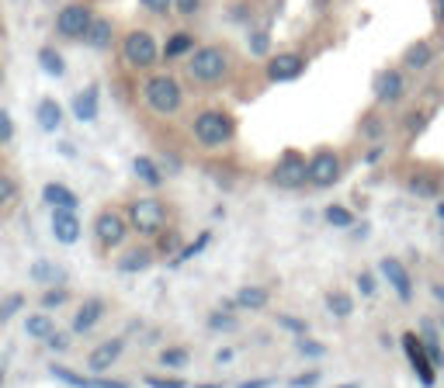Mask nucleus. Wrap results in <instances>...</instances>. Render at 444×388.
<instances>
[{"instance_id": "1", "label": "nucleus", "mask_w": 444, "mask_h": 388, "mask_svg": "<svg viewBox=\"0 0 444 388\" xmlns=\"http://www.w3.org/2000/svg\"><path fill=\"white\" fill-rule=\"evenodd\" d=\"M187 73L191 80L198 84H219L222 77L230 73V56L226 49H219V46H201L191 53V63H187Z\"/></svg>"}, {"instance_id": "2", "label": "nucleus", "mask_w": 444, "mask_h": 388, "mask_svg": "<svg viewBox=\"0 0 444 388\" xmlns=\"http://www.w3.org/2000/svg\"><path fill=\"white\" fill-rule=\"evenodd\" d=\"M194 139L208 149L215 146H226L233 139V118L226 111H201L194 118Z\"/></svg>"}, {"instance_id": "3", "label": "nucleus", "mask_w": 444, "mask_h": 388, "mask_svg": "<svg viewBox=\"0 0 444 388\" xmlns=\"http://www.w3.org/2000/svg\"><path fill=\"white\" fill-rule=\"evenodd\" d=\"M142 94H146V104H149L156 115H174V111L181 108V101H184L181 84H177L174 77H153Z\"/></svg>"}, {"instance_id": "4", "label": "nucleus", "mask_w": 444, "mask_h": 388, "mask_svg": "<svg viewBox=\"0 0 444 388\" xmlns=\"http://www.w3.org/2000/svg\"><path fill=\"white\" fill-rule=\"evenodd\" d=\"M163 222H167V208H163L156 198H139V201H132V225H136L139 232L153 236V232L163 229Z\"/></svg>"}, {"instance_id": "5", "label": "nucleus", "mask_w": 444, "mask_h": 388, "mask_svg": "<svg viewBox=\"0 0 444 388\" xmlns=\"http://www.w3.org/2000/svg\"><path fill=\"white\" fill-rule=\"evenodd\" d=\"M156 56H160V49H156V39H153L149 32H132V35H125V59H129L132 66L146 70V66L156 63Z\"/></svg>"}, {"instance_id": "6", "label": "nucleus", "mask_w": 444, "mask_h": 388, "mask_svg": "<svg viewBox=\"0 0 444 388\" xmlns=\"http://www.w3.org/2000/svg\"><path fill=\"white\" fill-rule=\"evenodd\" d=\"M91 21H94V15H91L84 4H70V8H63V11H59L56 28H59V35H63V39H84V35H87V28H91Z\"/></svg>"}, {"instance_id": "7", "label": "nucleus", "mask_w": 444, "mask_h": 388, "mask_svg": "<svg viewBox=\"0 0 444 388\" xmlns=\"http://www.w3.org/2000/svg\"><path fill=\"white\" fill-rule=\"evenodd\" d=\"M309 181H313L316 187H330V184H337V181H340V156H337V153H330V149L316 153V156L309 160Z\"/></svg>"}, {"instance_id": "8", "label": "nucleus", "mask_w": 444, "mask_h": 388, "mask_svg": "<svg viewBox=\"0 0 444 388\" xmlns=\"http://www.w3.org/2000/svg\"><path fill=\"white\" fill-rule=\"evenodd\" d=\"M275 181H278L281 187H299V184L309 181V163H306L299 153H285L281 163L275 167Z\"/></svg>"}, {"instance_id": "9", "label": "nucleus", "mask_w": 444, "mask_h": 388, "mask_svg": "<svg viewBox=\"0 0 444 388\" xmlns=\"http://www.w3.org/2000/svg\"><path fill=\"white\" fill-rule=\"evenodd\" d=\"M302 70H306V59H302L299 53H281V56H275V59L268 63V80L288 84V80H299Z\"/></svg>"}, {"instance_id": "10", "label": "nucleus", "mask_w": 444, "mask_h": 388, "mask_svg": "<svg viewBox=\"0 0 444 388\" xmlns=\"http://www.w3.org/2000/svg\"><path fill=\"white\" fill-rule=\"evenodd\" d=\"M403 350H406V357H409L413 371L420 374V381H423V385H434V360L427 357L423 343H420L413 333H406V336H403Z\"/></svg>"}, {"instance_id": "11", "label": "nucleus", "mask_w": 444, "mask_h": 388, "mask_svg": "<svg viewBox=\"0 0 444 388\" xmlns=\"http://www.w3.org/2000/svg\"><path fill=\"white\" fill-rule=\"evenodd\" d=\"M382 274H385V281L392 284V291H396L403 302H409V298H413V281H409L406 267H403L396 257H385V260H382Z\"/></svg>"}, {"instance_id": "12", "label": "nucleus", "mask_w": 444, "mask_h": 388, "mask_svg": "<svg viewBox=\"0 0 444 388\" xmlns=\"http://www.w3.org/2000/svg\"><path fill=\"white\" fill-rule=\"evenodd\" d=\"M94 232H98V239H101L104 246H118V243L125 239V219L115 215V212H101Z\"/></svg>"}, {"instance_id": "13", "label": "nucleus", "mask_w": 444, "mask_h": 388, "mask_svg": "<svg viewBox=\"0 0 444 388\" xmlns=\"http://www.w3.org/2000/svg\"><path fill=\"white\" fill-rule=\"evenodd\" d=\"M53 236L59 243H66V246L80 239V222H77V215L70 208H56V215H53Z\"/></svg>"}, {"instance_id": "14", "label": "nucleus", "mask_w": 444, "mask_h": 388, "mask_svg": "<svg viewBox=\"0 0 444 388\" xmlns=\"http://www.w3.org/2000/svg\"><path fill=\"white\" fill-rule=\"evenodd\" d=\"M375 98L378 101H399L403 98V73L399 70H385L375 77Z\"/></svg>"}, {"instance_id": "15", "label": "nucleus", "mask_w": 444, "mask_h": 388, "mask_svg": "<svg viewBox=\"0 0 444 388\" xmlns=\"http://www.w3.org/2000/svg\"><path fill=\"white\" fill-rule=\"evenodd\" d=\"M122 347H125L122 340H108V343H101V347H98V350L87 357V367H91V371H98V374H101V371H108V367L118 360Z\"/></svg>"}, {"instance_id": "16", "label": "nucleus", "mask_w": 444, "mask_h": 388, "mask_svg": "<svg viewBox=\"0 0 444 388\" xmlns=\"http://www.w3.org/2000/svg\"><path fill=\"white\" fill-rule=\"evenodd\" d=\"M73 115L80 122H94L98 118V87H87L84 94L73 98Z\"/></svg>"}, {"instance_id": "17", "label": "nucleus", "mask_w": 444, "mask_h": 388, "mask_svg": "<svg viewBox=\"0 0 444 388\" xmlns=\"http://www.w3.org/2000/svg\"><path fill=\"white\" fill-rule=\"evenodd\" d=\"M42 198H46V205H53V208H70V212L80 205V201H77V194H73L70 187H63V184H46Z\"/></svg>"}, {"instance_id": "18", "label": "nucleus", "mask_w": 444, "mask_h": 388, "mask_svg": "<svg viewBox=\"0 0 444 388\" xmlns=\"http://www.w3.org/2000/svg\"><path fill=\"white\" fill-rule=\"evenodd\" d=\"M101 312H104V305H101L98 298L84 302V308H80V312H77V319H73V333H87V329L101 319Z\"/></svg>"}, {"instance_id": "19", "label": "nucleus", "mask_w": 444, "mask_h": 388, "mask_svg": "<svg viewBox=\"0 0 444 388\" xmlns=\"http://www.w3.org/2000/svg\"><path fill=\"white\" fill-rule=\"evenodd\" d=\"M59 122H63V108H59L53 98H46V101L39 104V125H42L46 132H56Z\"/></svg>"}, {"instance_id": "20", "label": "nucleus", "mask_w": 444, "mask_h": 388, "mask_svg": "<svg viewBox=\"0 0 444 388\" xmlns=\"http://www.w3.org/2000/svg\"><path fill=\"white\" fill-rule=\"evenodd\" d=\"M94 49H104V46H111V21H104V18H98V21H91V28H87V35H84Z\"/></svg>"}, {"instance_id": "21", "label": "nucleus", "mask_w": 444, "mask_h": 388, "mask_svg": "<svg viewBox=\"0 0 444 388\" xmlns=\"http://www.w3.org/2000/svg\"><path fill=\"white\" fill-rule=\"evenodd\" d=\"M132 167H136V177H139V181H146L149 187H160V184H163V174L156 170V163H153L149 156H136V163H132Z\"/></svg>"}, {"instance_id": "22", "label": "nucleus", "mask_w": 444, "mask_h": 388, "mask_svg": "<svg viewBox=\"0 0 444 388\" xmlns=\"http://www.w3.org/2000/svg\"><path fill=\"white\" fill-rule=\"evenodd\" d=\"M194 49V35H187V32H177V35H170L167 39V49H163V56L167 59H177V56H184V53H191Z\"/></svg>"}, {"instance_id": "23", "label": "nucleus", "mask_w": 444, "mask_h": 388, "mask_svg": "<svg viewBox=\"0 0 444 388\" xmlns=\"http://www.w3.org/2000/svg\"><path fill=\"white\" fill-rule=\"evenodd\" d=\"M32 277H35V281H42V284H63V281H66V270H63V267H56V264H46V260H42V264H35V267H32Z\"/></svg>"}, {"instance_id": "24", "label": "nucleus", "mask_w": 444, "mask_h": 388, "mask_svg": "<svg viewBox=\"0 0 444 388\" xmlns=\"http://www.w3.org/2000/svg\"><path fill=\"white\" fill-rule=\"evenodd\" d=\"M237 305H240V308H264V305H268V291H264V288L247 284V288H240Z\"/></svg>"}, {"instance_id": "25", "label": "nucleus", "mask_w": 444, "mask_h": 388, "mask_svg": "<svg viewBox=\"0 0 444 388\" xmlns=\"http://www.w3.org/2000/svg\"><path fill=\"white\" fill-rule=\"evenodd\" d=\"M430 59H434V53H430L427 42H416V46L406 49V66L409 70H423V66H430Z\"/></svg>"}, {"instance_id": "26", "label": "nucleus", "mask_w": 444, "mask_h": 388, "mask_svg": "<svg viewBox=\"0 0 444 388\" xmlns=\"http://www.w3.org/2000/svg\"><path fill=\"white\" fill-rule=\"evenodd\" d=\"M149 253L146 250H132V253H125L122 260H118V270H125V274H136V270H146L149 267Z\"/></svg>"}, {"instance_id": "27", "label": "nucleus", "mask_w": 444, "mask_h": 388, "mask_svg": "<svg viewBox=\"0 0 444 388\" xmlns=\"http://www.w3.org/2000/svg\"><path fill=\"white\" fill-rule=\"evenodd\" d=\"M326 305H330V312L340 315V319H347V315L354 312V302H351V295H344V291H330V295H326Z\"/></svg>"}, {"instance_id": "28", "label": "nucleus", "mask_w": 444, "mask_h": 388, "mask_svg": "<svg viewBox=\"0 0 444 388\" xmlns=\"http://www.w3.org/2000/svg\"><path fill=\"white\" fill-rule=\"evenodd\" d=\"M25 333H28V336H35V340H49V333H53V319H49V315H28Z\"/></svg>"}, {"instance_id": "29", "label": "nucleus", "mask_w": 444, "mask_h": 388, "mask_svg": "<svg viewBox=\"0 0 444 388\" xmlns=\"http://www.w3.org/2000/svg\"><path fill=\"white\" fill-rule=\"evenodd\" d=\"M39 63H42V70H46L49 77H63V70H66V66H63V56H59L56 49H42V53H39Z\"/></svg>"}, {"instance_id": "30", "label": "nucleus", "mask_w": 444, "mask_h": 388, "mask_svg": "<svg viewBox=\"0 0 444 388\" xmlns=\"http://www.w3.org/2000/svg\"><path fill=\"white\" fill-rule=\"evenodd\" d=\"M53 374H56L59 381L73 385V388H98V378H80V374H73V371H66V367H53Z\"/></svg>"}, {"instance_id": "31", "label": "nucleus", "mask_w": 444, "mask_h": 388, "mask_svg": "<svg viewBox=\"0 0 444 388\" xmlns=\"http://www.w3.org/2000/svg\"><path fill=\"white\" fill-rule=\"evenodd\" d=\"M326 222L347 229V225H354V215H351L347 208H340V205H330V208H326Z\"/></svg>"}, {"instance_id": "32", "label": "nucleus", "mask_w": 444, "mask_h": 388, "mask_svg": "<svg viewBox=\"0 0 444 388\" xmlns=\"http://www.w3.org/2000/svg\"><path fill=\"white\" fill-rule=\"evenodd\" d=\"M21 305H25V295H11V298H4V305H0V322H8Z\"/></svg>"}, {"instance_id": "33", "label": "nucleus", "mask_w": 444, "mask_h": 388, "mask_svg": "<svg viewBox=\"0 0 444 388\" xmlns=\"http://www.w3.org/2000/svg\"><path fill=\"white\" fill-rule=\"evenodd\" d=\"M160 364L163 367H181V364H187V350H163L160 353Z\"/></svg>"}, {"instance_id": "34", "label": "nucleus", "mask_w": 444, "mask_h": 388, "mask_svg": "<svg viewBox=\"0 0 444 388\" xmlns=\"http://www.w3.org/2000/svg\"><path fill=\"white\" fill-rule=\"evenodd\" d=\"M205 243H208V232H201V236H198V243H191V246H184V250L177 253V260H174V264H184V260H191L194 253H201V246H205Z\"/></svg>"}, {"instance_id": "35", "label": "nucleus", "mask_w": 444, "mask_h": 388, "mask_svg": "<svg viewBox=\"0 0 444 388\" xmlns=\"http://www.w3.org/2000/svg\"><path fill=\"white\" fill-rule=\"evenodd\" d=\"M295 347H299V353H309V357H323V353H326L323 343H313V340H306V336L295 340Z\"/></svg>"}, {"instance_id": "36", "label": "nucleus", "mask_w": 444, "mask_h": 388, "mask_svg": "<svg viewBox=\"0 0 444 388\" xmlns=\"http://www.w3.org/2000/svg\"><path fill=\"white\" fill-rule=\"evenodd\" d=\"M146 385H149V388H187L181 378H156V374H149Z\"/></svg>"}, {"instance_id": "37", "label": "nucleus", "mask_w": 444, "mask_h": 388, "mask_svg": "<svg viewBox=\"0 0 444 388\" xmlns=\"http://www.w3.org/2000/svg\"><path fill=\"white\" fill-rule=\"evenodd\" d=\"M15 194H18L15 181H8L4 174H0V205H8V201H15Z\"/></svg>"}, {"instance_id": "38", "label": "nucleus", "mask_w": 444, "mask_h": 388, "mask_svg": "<svg viewBox=\"0 0 444 388\" xmlns=\"http://www.w3.org/2000/svg\"><path fill=\"white\" fill-rule=\"evenodd\" d=\"M11 136H15V122L8 118L4 108H0V142H11Z\"/></svg>"}, {"instance_id": "39", "label": "nucleus", "mask_w": 444, "mask_h": 388, "mask_svg": "<svg viewBox=\"0 0 444 388\" xmlns=\"http://www.w3.org/2000/svg\"><path fill=\"white\" fill-rule=\"evenodd\" d=\"M208 326H212V329H233V326H237V319H233V315H219V312H215V315H208Z\"/></svg>"}, {"instance_id": "40", "label": "nucleus", "mask_w": 444, "mask_h": 388, "mask_svg": "<svg viewBox=\"0 0 444 388\" xmlns=\"http://www.w3.org/2000/svg\"><path fill=\"white\" fill-rule=\"evenodd\" d=\"M142 8L153 11V15H167V11L174 8V0H142Z\"/></svg>"}, {"instance_id": "41", "label": "nucleus", "mask_w": 444, "mask_h": 388, "mask_svg": "<svg viewBox=\"0 0 444 388\" xmlns=\"http://www.w3.org/2000/svg\"><path fill=\"white\" fill-rule=\"evenodd\" d=\"M250 42H254L250 49H254L257 56H264V53H268V46H271V39H268V32H254V39H250Z\"/></svg>"}, {"instance_id": "42", "label": "nucleus", "mask_w": 444, "mask_h": 388, "mask_svg": "<svg viewBox=\"0 0 444 388\" xmlns=\"http://www.w3.org/2000/svg\"><path fill=\"white\" fill-rule=\"evenodd\" d=\"M177 4V11L184 15V18H191V15H198V8H201V0H174Z\"/></svg>"}, {"instance_id": "43", "label": "nucleus", "mask_w": 444, "mask_h": 388, "mask_svg": "<svg viewBox=\"0 0 444 388\" xmlns=\"http://www.w3.org/2000/svg\"><path fill=\"white\" fill-rule=\"evenodd\" d=\"M66 302V291L63 288H56V291H46V298H42V305L46 308H53V305H63Z\"/></svg>"}, {"instance_id": "44", "label": "nucleus", "mask_w": 444, "mask_h": 388, "mask_svg": "<svg viewBox=\"0 0 444 388\" xmlns=\"http://www.w3.org/2000/svg\"><path fill=\"white\" fill-rule=\"evenodd\" d=\"M316 381H320V371H309V374L292 378V388H309V385H316Z\"/></svg>"}, {"instance_id": "45", "label": "nucleus", "mask_w": 444, "mask_h": 388, "mask_svg": "<svg viewBox=\"0 0 444 388\" xmlns=\"http://www.w3.org/2000/svg\"><path fill=\"white\" fill-rule=\"evenodd\" d=\"M358 284H361V295H371V291H375V277H371L368 270L358 277Z\"/></svg>"}, {"instance_id": "46", "label": "nucleus", "mask_w": 444, "mask_h": 388, "mask_svg": "<svg viewBox=\"0 0 444 388\" xmlns=\"http://www.w3.org/2000/svg\"><path fill=\"white\" fill-rule=\"evenodd\" d=\"M49 347H53V350H66L70 343H66V336H63V333H49Z\"/></svg>"}, {"instance_id": "47", "label": "nucleus", "mask_w": 444, "mask_h": 388, "mask_svg": "<svg viewBox=\"0 0 444 388\" xmlns=\"http://www.w3.org/2000/svg\"><path fill=\"white\" fill-rule=\"evenodd\" d=\"M281 326H288V329H295V333H306V326H302L299 319H288V315H281Z\"/></svg>"}, {"instance_id": "48", "label": "nucleus", "mask_w": 444, "mask_h": 388, "mask_svg": "<svg viewBox=\"0 0 444 388\" xmlns=\"http://www.w3.org/2000/svg\"><path fill=\"white\" fill-rule=\"evenodd\" d=\"M237 388H271V381L268 378H261V381H240Z\"/></svg>"}, {"instance_id": "49", "label": "nucleus", "mask_w": 444, "mask_h": 388, "mask_svg": "<svg viewBox=\"0 0 444 388\" xmlns=\"http://www.w3.org/2000/svg\"><path fill=\"white\" fill-rule=\"evenodd\" d=\"M413 191H420V194H430V191H434V184H427V181H413Z\"/></svg>"}, {"instance_id": "50", "label": "nucleus", "mask_w": 444, "mask_h": 388, "mask_svg": "<svg viewBox=\"0 0 444 388\" xmlns=\"http://www.w3.org/2000/svg\"><path fill=\"white\" fill-rule=\"evenodd\" d=\"M430 295H434V298L444 305V284H430Z\"/></svg>"}, {"instance_id": "51", "label": "nucleus", "mask_w": 444, "mask_h": 388, "mask_svg": "<svg viewBox=\"0 0 444 388\" xmlns=\"http://www.w3.org/2000/svg\"><path fill=\"white\" fill-rule=\"evenodd\" d=\"M437 21L444 25V0H437Z\"/></svg>"}, {"instance_id": "52", "label": "nucleus", "mask_w": 444, "mask_h": 388, "mask_svg": "<svg viewBox=\"0 0 444 388\" xmlns=\"http://www.w3.org/2000/svg\"><path fill=\"white\" fill-rule=\"evenodd\" d=\"M437 219L444 222V201H437Z\"/></svg>"}, {"instance_id": "53", "label": "nucleus", "mask_w": 444, "mask_h": 388, "mask_svg": "<svg viewBox=\"0 0 444 388\" xmlns=\"http://www.w3.org/2000/svg\"><path fill=\"white\" fill-rule=\"evenodd\" d=\"M337 388H358V385H354V381H347V385H337Z\"/></svg>"}, {"instance_id": "54", "label": "nucleus", "mask_w": 444, "mask_h": 388, "mask_svg": "<svg viewBox=\"0 0 444 388\" xmlns=\"http://www.w3.org/2000/svg\"><path fill=\"white\" fill-rule=\"evenodd\" d=\"M198 388H219V385H198Z\"/></svg>"}, {"instance_id": "55", "label": "nucleus", "mask_w": 444, "mask_h": 388, "mask_svg": "<svg viewBox=\"0 0 444 388\" xmlns=\"http://www.w3.org/2000/svg\"><path fill=\"white\" fill-rule=\"evenodd\" d=\"M0 385H4V371H0Z\"/></svg>"}, {"instance_id": "56", "label": "nucleus", "mask_w": 444, "mask_h": 388, "mask_svg": "<svg viewBox=\"0 0 444 388\" xmlns=\"http://www.w3.org/2000/svg\"><path fill=\"white\" fill-rule=\"evenodd\" d=\"M441 333H444V319H441Z\"/></svg>"}]
</instances>
